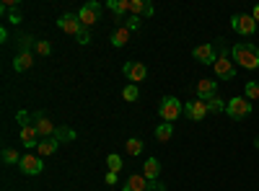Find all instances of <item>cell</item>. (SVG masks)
<instances>
[{
    "instance_id": "cell-31",
    "label": "cell",
    "mask_w": 259,
    "mask_h": 191,
    "mask_svg": "<svg viewBox=\"0 0 259 191\" xmlns=\"http://www.w3.org/2000/svg\"><path fill=\"white\" fill-rule=\"evenodd\" d=\"M75 39H78V44H91V31H89V29H83Z\"/></svg>"
},
{
    "instance_id": "cell-20",
    "label": "cell",
    "mask_w": 259,
    "mask_h": 191,
    "mask_svg": "<svg viewBox=\"0 0 259 191\" xmlns=\"http://www.w3.org/2000/svg\"><path fill=\"white\" fill-rule=\"evenodd\" d=\"M171 137H174V124L163 121V124L156 126V140H158V142H168Z\"/></svg>"
},
{
    "instance_id": "cell-38",
    "label": "cell",
    "mask_w": 259,
    "mask_h": 191,
    "mask_svg": "<svg viewBox=\"0 0 259 191\" xmlns=\"http://www.w3.org/2000/svg\"><path fill=\"white\" fill-rule=\"evenodd\" d=\"M254 147H256V150H259V137H256V140H254Z\"/></svg>"
},
{
    "instance_id": "cell-2",
    "label": "cell",
    "mask_w": 259,
    "mask_h": 191,
    "mask_svg": "<svg viewBox=\"0 0 259 191\" xmlns=\"http://www.w3.org/2000/svg\"><path fill=\"white\" fill-rule=\"evenodd\" d=\"M158 114H161V119H163V121L174 124V121L184 114V103H182L179 98H174V96H166V98H161Z\"/></svg>"
},
{
    "instance_id": "cell-6",
    "label": "cell",
    "mask_w": 259,
    "mask_h": 191,
    "mask_svg": "<svg viewBox=\"0 0 259 191\" xmlns=\"http://www.w3.org/2000/svg\"><path fill=\"white\" fill-rule=\"evenodd\" d=\"M18 168H21V173H26V176H39L41 171H45V163H41V158H39V155L29 153V155L21 158Z\"/></svg>"
},
{
    "instance_id": "cell-12",
    "label": "cell",
    "mask_w": 259,
    "mask_h": 191,
    "mask_svg": "<svg viewBox=\"0 0 259 191\" xmlns=\"http://www.w3.org/2000/svg\"><path fill=\"white\" fill-rule=\"evenodd\" d=\"M194 59L202 62V65H215L218 59V52H215V44H202V47H194Z\"/></svg>"
},
{
    "instance_id": "cell-35",
    "label": "cell",
    "mask_w": 259,
    "mask_h": 191,
    "mask_svg": "<svg viewBox=\"0 0 259 191\" xmlns=\"http://www.w3.org/2000/svg\"><path fill=\"white\" fill-rule=\"evenodd\" d=\"M104 181L109 183V186H114L117 183V173H112V171H106V176H104Z\"/></svg>"
},
{
    "instance_id": "cell-30",
    "label": "cell",
    "mask_w": 259,
    "mask_h": 191,
    "mask_svg": "<svg viewBox=\"0 0 259 191\" xmlns=\"http://www.w3.org/2000/svg\"><path fill=\"white\" fill-rule=\"evenodd\" d=\"M31 44H36V41L31 39V36H24L18 41V47H21V52H31Z\"/></svg>"
},
{
    "instance_id": "cell-5",
    "label": "cell",
    "mask_w": 259,
    "mask_h": 191,
    "mask_svg": "<svg viewBox=\"0 0 259 191\" xmlns=\"http://www.w3.org/2000/svg\"><path fill=\"white\" fill-rule=\"evenodd\" d=\"M231 26H233V31H236V34H241V36H251V34L256 31V21H254V16L236 13V16L231 18Z\"/></svg>"
},
{
    "instance_id": "cell-22",
    "label": "cell",
    "mask_w": 259,
    "mask_h": 191,
    "mask_svg": "<svg viewBox=\"0 0 259 191\" xmlns=\"http://www.w3.org/2000/svg\"><path fill=\"white\" fill-rule=\"evenodd\" d=\"M106 6H109V8L119 16V21H122V13H127V11H130V0H109Z\"/></svg>"
},
{
    "instance_id": "cell-25",
    "label": "cell",
    "mask_w": 259,
    "mask_h": 191,
    "mask_svg": "<svg viewBox=\"0 0 259 191\" xmlns=\"http://www.w3.org/2000/svg\"><path fill=\"white\" fill-rule=\"evenodd\" d=\"M21 158H24V155H21L18 150H13V147H6V150H3V160H6L8 165H18Z\"/></svg>"
},
{
    "instance_id": "cell-27",
    "label": "cell",
    "mask_w": 259,
    "mask_h": 191,
    "mask_svg": "<svg viewBox=\"0 0 259 191\" xmlns=\"http://www.w3.org/2000/svg\"><path fill=\"white\" fill-rule=\"evenodd\" d=\"M34 49H36V54H41V57H50V54H52V44H50V41H45V39H39L36 44H34Z\"/></svg>"
},
{
    "instance_id": "cell-8",
    "label": "cell",
    "mask_w": 259,
    "mask_h": 191,
    "mask_svg": "<svg viewBox=\"0 0 259 191\" xmlns=\"http://www.w3.org/2000/svg\"><path fill=\"white\" fill-rule=\"evenodd\" d=\"M57 26H60V31H65V34H70V36H78L85 26L80 24V18L78 16H73V13H65V16H60L57 18Z\"/></svg>"
},
{
    "instance_id": "cell-1",
    "label": "cell",
    "mask_w": 259,
    "mask_h": 191,
    "mask_svg": "<svg viewBox=\"0 0 259 191\" xmlns=\"http://www.w3.org/2000/svg\"><path fill=\"white\" fill-rule=\"evenodd\" d=\"M231 57L233 62H239L244 70H256L259 68V47L256 44H249V41H241L231 49Z\"/></svg>"
},
{
    "instance_id": "cell-15",
    "label": "cell",
    "mask_w": 259,
    "mask_h": 191,
    "mask_svg": "<svg viewBox=\"0 0 259 191\" xmlns=\"http://www.w3.org/2000/svg\"><path fill=\"white\" fill-rule=\"evenodd\" d=\"M60 145H62V142H60L57 137H47V140H39V145H36V155H39V158L55 155Z\"/></svg>"
},
{
    "instance_id": "cell-16",
    "label": "cell",
    "mask_w": 259,
    "mask_h": 191,
    "mask_svg": "<svg viewBox=\"0 0 259 191\" xmlns=\"http://www.w3.org/2000/svg\"><path fill=\"white\" fill-rule=\"evenodd\" d=\"M122 191H148V178L143 173H135V176H130L122 186Z\"/></svg>"
},
{
    "instance_id": "cell-9",
    "label": "cell",
    "mask_w": 259,
    "mask_h": 191,
    "mask_svg": "<svg viewBox=\"0 0 259 191\" xmlns=\"http://www.w3.org/2000/svg\"><path fill=\"white\" fill-rule=\"evenodd\" d=\"M207 114H210V111H207V103L200 101V98H194V101H187V103H184V116H189L192 121H202Z\"/></svg>"
},
{
    "instance_id": "cell-34",
    "label": "cell",
    "mask_w": 259,
    "mask_h": 191,
    "mask_svg": "<svg viewBox=\"0 0 259 191\" xmlns=\"http://www.w3.org/2000/svg\"><path fill=\"white\" fill-rule=\"evenodd\" d=\"M122 26H127L130 31H133V29H138V26H140V18H138V16H133V18H130L127 24H122Z\"/></svg>"
},
{
    "instance_id": "cell-32",
    "label": "cell",
    "mask_w": 259,
    "mask_h": 191,
    "mask_svg": "<svg viewBox=\"0 0 259 191\" xmlns=\"http://www.w3.org/2000/svg\"><path fill=\"white\" fill-rule=\"evenodd\" d=\"M55 137H57L60 142H65V140H73L75 135H73L70 130H57V132H55Z\"/></svg>"
},
{
    "instance_id": "cell-14",
    "label": "cell",
    "mask_w": 259,
    "mask_h": 191,
    "mask_svg": "<svg viewBox=\"0 0 259 191\" xmlns=\"http://www.w3.org/2000/svg\"><path fill=\"white\" fill-rule=\"evenodd\" d=\"M215 91H218V83L210 80V78H202V80L197 83V96H200V101H210L212 96H218Z\"/></svg>"
},
{
    "instance_id": "cell-11",
    "label": "cell",
    "mask_w": 259,
    "mask_h": 191,
    "mask_svg": "<svg viewBox=\"0 0 259 191\" xmlns=\"http://www.w3.org/2000/svg\"><path fill=\"white\" fill-rule=\"evenodd\" d=\"M122 73L130 78L138 86V83H143L145 80V75H148V68L143 65V62H124V68H122Z\"/></svg>"
},
{
    "instance_id": "cell-29",
    "label": "cell",
    "mask_w": 259,
    "mask_h": 191,
    "mask_svg": "<svg viewBox=\"0 0 259 191\" xmlns=\"http://www.w3.org/2000/svg\"><path fill=\"white\" fill-rule=\"evenodd\" d=\"M138 96H140V91H138L135 83H130V86L122 91V98H124V101H138Z\"/></svg>"
},
{
    "instance_id": "cell-17",
    "label": "cell",
    "mask_w": 259,
    "mask_h": 191,
    "mask_svg": "<svg viewBox=\"0 0 259 191\" xmlns=\"http://www.w3.org/2000/svg\"><path fill=\"white\" fill-rule=\"evenodd\" d=\"M31 65H34V54L31 52H18L16 59H13V70L16 73H26Z\"/></svg>"
},
{
    "instance_id": "cell-4",
    "label": "cell",
    "mask_w": 259,
    "mask_h": 191,
    "mask_svg": "<svg viewBox=\"0 0 259 191\" xmlns=\"http://www.w3.org/2000/svg\"><path fill=\"white\" fill-rule=\"evenodd\" d=\"M226 114H228L231 119H244V116H249V114H251V101H249V98H241V96L231 98V101L226 103Z\"/></svg>"
},
{
    "instance_id": "cell-36",
    "label": "cell",
    "mask_w": 259,
    "mask_h": 191,
    "mask_svg": "<svg viewBox=\"0 0 259 191\" xmlns=\"http://www.w3.org/2000/svg\"><path fill=\"white\" fill-rule=\"evenodd\" d=\"M8 21L16 26V24H21V16H18V13H11V16H8Z\"/></svg>"
},
{
    "instance_id": "cell-33",
    "label": "cell",
    "mask_w": 259,
    "mask_h": 191,
    "mask_svg": "<svg viewBox=\"0 0 259 191\" xmlns=\"http://www.w3.org/2000/svg\"><path fill=\"white\" fill-rule=\"evenodd\" d=\"M148 191H166V186L161 181H148Z\"/></svg>"
},
{
    "instance_id": "cell-10",
    "label": "cell",
    "mask_w": 259,
    "mask_h": 191,
    "mask_svg": "<svg viewBox=\"0 0 259 191\" xmlns=\"http://www.w3.org/2000/svg\"><path fill=\"white\" fill-rule=\"evenodd\" d=\"M31 124L36 126V132H39V137H41V140H47V137H55V132H57V126H55V124H52V121H50V119H47L45 114H41V111L31 116Z\"/></svg>"
},
{
    "instance_id": "cell-28",
    "label": "cell",
    "mask_w": 259,
    "mask_h": 191,
    "mask_svg": "<svg viewBox=\"0 0 259 191\" xmlns=\"http://www.w3.org/2000/svg\"><path fill=\"white\" fill-rule=\"evenodd\" d=\"M244 93H246V98H249V101H256V98H259V83H256V80L246 83V88H244Z\"/></svg>"
},
{
    "instance_id": "cell-3",
    "label": "cell",
    "mask_w": 259,
    "mask_h": 191,
    "mask_svg": "<svg viewBox=\"0 0 259 191\" xmlns=\"http://www.w3.org/2000/svg\"><path fill=\"white\" fill-rule=\"evenodd\" d=\"M212 70H215V75L223 78V80H233L236 78V65H233V59H228V49L223 44L218 47V59H215Z\"/></svg>"
},
{
    "instance_id": "cell-23",
    "label": "cell",
    "mask_w": 259,
    "mask_h": 191,
    "mask_svg": "<svg viewBox=\"0 0 259 191\" xmlns=\"http://www.w3.org/2000/svg\"><path fill=\"white\" fill-rule=\"evenodd\" d=\"M124 145H127V153H130V155H140V153H143V147H145V142L138 140V137H130Z\"/></svg>"
},
{
    "instance_id": "cell-37",
    "label": "cell",
    "mask_w": 259,
    "mask_h": 191,
    "mask_svg": "<svg viewBox=\"0 0 259 191\" xmlns=\"http://www.w3.org/2000/svg\"><path fill=\"white\" fill-rule=\"evenodd\" d=\"M251 16H254V21L259 24V6H254V11H251Z\"/></svg>"
},
{
    "instance_id": "cell-21",
    "label": "cell",
    "mask_w": 259,
    "mask_h": 191,
    "mask_svg": "<svg viewBox=\"0 0 259 191\" xmlns=\"http://www.w3.org/2000/svg\"><path fill=\"white\" fill-rule=\"evenodd\" d=\"M127 41H130V29H127V26H119V29L112 34V44H114V47H124Z\"/></svg>"
},
{
    "instance_id": "cell-26",
    "label": "cell",
    "mask_w": 259,
    "mask_h": 191,
    "mask_svg": "<svg viewBox=\"0 0 259 191\" xmlns=\"http://www.w3.org/2000/svg\"><path fill=\"white\" fill-rule=\"evenodd\" d=\"M122 165H124V163H122V158H119L117 153H112L109 158H106V168H109L112 173H119V171H122Z\"/></svg>"
},
{
    "instance_id": "cell-7",
    "label": "cell",
    "mask_w": 259,
    "mask_h": 191,
    "mask_svg": "<svg viewBox=\"0 0 259 191\" xmlns=\"http://www.w3.org/2000/svg\"><path fill=\"white\" fill-rule=\"evenodd\" d=\"M78 18H80V24H83L85 29H89V26H94L96 21L101 18V6L96 3V0H91V3H85V6L80 8Z\"/></svg>"
},
{
    "instance_id": "cell-13",
    "label": "cell",
    "mask_w": 259,
    "mask_h": 191,
    "mask_svg": "<svg viewBox=\"0 0 259 191\" xmlns=\"http://www.w3.org/2000/svg\"><path fill=\"white\" fill-rule=\"evenodd\" d=\"M39 132H36V126L34 124H26V126H21V145L29 147V150H34V147L39 145Z\"/></svg>"
},
{
    "instance_id": "cell-24",
    "label": "cell",
    "mask_w": 259,
    "mask_h": 191,
    "mask_svg": "<svg viewBox=\"0 0 259 191\" xmlns=\"http://www.w3.org/2000/svg\"><path fill=\"white\" fill-rule=\"evenodd\" d=\"M205 103H207V111H210V114H221V111L226 109V103H223V98H221V96H212V98H210V101H205Z\"/></svg>"
},
{
    "instance_id": "cell-19",
    "label": "cell",
    "mask_w": 259,
    "mask_h": 191,
    "mask_svg": "<svg viewBox=\"0 0 259 191\" xmlns=\"http://www.w3.org/2000/svg\"><path fill=\"white\" fill-rule=\"evenodd\" d=\"M143 176H145L148 181H158V176H161V163H158L156 158H148L145 165H143Z\"/></svg>"
},
{
    "instance_id": "cell-18",
    "label": "cell",
    "mask_w": 259,
    "mask_h": 191,
    "mask_svg": "<svg viewBox=\"0 0 259 191\" xmlns=\"http://www.w3.org/2000/svg\"><path fill=\"white\" fill-rule=\"evenodd\" d=\"M130 11H133L138 18L140 16H153V6H150V0H130Z\"/></svg>"
}]
</instances>
